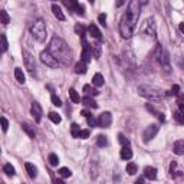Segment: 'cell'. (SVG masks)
Instances as JSON below:
<instances>
[{
	"label": "cell",
	"instance_id": "6da1fadb",
	"mask_svg": "<svg viewBox=\"0 0 184 184\" xmlns=\"http://www.w3.org/2000/svg\"><path fill=\"white\" fill-rule=\"evenodd\" d=\"M140 7L141 5L138 3V0H131L128 6V12L122 16V19L119 22V33L125 39L131 38L134 35V30L137 28V22L140 17Z\"/></svg>",
	"mask_w": 184,
	"mask_h": 184
},
{
	"label": "cell",
	"instance_id": "7a4b0ae2",
	"mask_svg": "<svg viewBox=\"0 0 184 184\" xmlns=\"http://www.w3.org/2000/svg\"><path fill=\"white\" fill-rule=\"evenodd\" d=\"M47 51L52 53V56L55 58L58 62H61L63 65H71L72 52H71V49H69V46H68V43H66L63 39L58 38V36L52 38Z\"/></svg>",
	"mask_w": 184,
	"mask_h": 184
},
{
	"label": "cell",
	"instance_id": "3957f363",
	"mask_svg": "<svg viewBox=\"0 0 184 184\" xmlns=\"http://www.w3.org/2000/svg\"><path fill=\"white\" fill-rule=\"evenodd\" d=\"M138 94L148 99H161L164 96V94L160 89H157L154 86H148V85H140L138 86Z\"/></svg>",
	"mask_w": 184,
	"mask_h": 184
},
{
	"label": "cell",
	"instance_id": "277c9868",
	"mask_svg": "<svg viewBox=\"0 0 184 184\" xmlns=\"http://www.w3.org/2000/svg\"><path fill=\"white\" fill-rule=\"evenodd\" d=\"M32 35L33 38L36 39V40H39V42H43L45 39H46V26H45V23H43L42 19H38L35 23H33L32 26Z\"/></svg>",
	"mask_w": 184,
	"mask_h": 184
},
{
	"label": "cell",
	"instance_id": "5b68a950",
	"mask_svg": "<svg viewBox=\"0 0 184 184\" xmlns=\"http://www.w3.org/2000/svg\"><path fill=\"white\" fill-rule=\"evenodd\" d=\"M23 61H24V66H26V69L29 71V73L32 76L36 75V62H35V58L28 52V51H23Z\"/></svg>",
	"mask_w": 184,
	"mask_h": 184
},
{
	"label": "cell",
	"instance_id": "8992f818",
	"mask_svg": "<svg viewBox=\"0 0 184 184\" xmlns=\"http://www.w3.org/2000/svg\"><path fill=\"white\" fill-rule=\"evenodd\" d=\"M40 61L46 66H49V68H56L58 63H59V62L52 56V53L49 52V51H43V52L40 53Z\"/></svg>",
	"mask_w": 184,
	"mask_h": 184
},
{
	"label": "cell",
	"instance_id": "52a82bcc",
	"mask_svg": "<svg viewBox=\"0 0 184 184\" xmlns=\"http://www.w3.org/2000/svg\"><path fill=\"white\" fill-rule=\"evenodd\" d=\"M142 32L148 35V36H151V38H156V23H154V19H148L145 20V23L142 26Z\"/></svg>",
	"mask_w": 184,
	"mask_h": 184
},
{
	"label": "cell",
	"instance_id": "ba28073f",
	"mask_svg": "<svg viewBox=\"0 0 184 184\" xmlns=\"http://www.w3.org/2000/svg\"><path fill=\"white\" fill-rule=\"evenodd\" d=\"M157 132H158V127H157L156 124H152V125H150V127H147L145 131H144V134H142L144 141L148 142L150 140H152V138L157 135Z\"/></svg>",
	"mask_w": 184,
	"mask_h": 184
},
{
	"label": "cell",
	"instance_id": "9c48e42d",
	"mask_svg": "<svg viewBox=\"0 0 184 184\" xmlns=\"http://www.w3.org/2000/svg\"><path fill=\"white\" fill-rule=\"evenodd\" d=\"M111 122H112V115L109 112H102L101 115H99L98 118V127L101 128H108L109 125H111Z\"/></svg>",
	"mask_w": 184,
	"mask_h": 184
},
{
	"label": "cell",
	"instance_id": "30bf717a",
	"mask_svg": "<svg viewBox=\"0 0 184 184\" xmlns=\"http://www.w3.org/2000/svg\"><path fill=\"white\" fill-rule=\"evenodd\" d=\"M30 112H32L33 118L36 122H39L42 119V115H43V111H42V107L38 104V102H32V107H30Z\"/></svg>",
	"mask_w": 184,
	"mask_h": 184
},
{
	"label": "cell",
	"instance_id": "8fae6325",
	"mask_svg": "<svg viewBox=\"0 0 184 184\" xmlns=\"http://www.w3.org/2000/svg\"><path fill=\"white\" fill-rule=\"evenodd\" d=\"M24 168H26V171H28V174L30 178H35V177L38 175V168H36L32 163H26V164H24Z\"/></svg>",
	"mask_w": 184,
	"mask_h": 184
},
{
	"label": "cell",
	"instance_id": "7c38bea8",
	"mask_svg": "<svg viewBox=\"0 0 184 184\" xmlns=\"http://www.w3.org/2000/svg\"><path fill=\"white\" fill-rule=\"evenodd\" d=\"M88 32H89V35L92 36V38L95 39H98V40H101L102 39V36H101V30H99L95 24H91L89 28H88Z\"/></svg>",
	"mask_w": 184,
	"mask_h": 184
},
{
	"label": "cell",
	"instance_id": "4fadbf2b",
	"mask_svg": "<svg viewBox=\"0 0 184 184\" xmlns=\"http://www.w3.org/2000/svg\"><path fill=\"white\" fill-rule=\"evenodd\" d=\"M144 175L150 180H156L157 178V170L154 167H145V168H144Z\"/></svg>",
	"mask_w": 184,
	"mask_h": 184
},
{
	"label": "cell",
	"instance_id": "5bb4252c",
	"mask_svg": "<svg viewBox=\"0 0 184 184\" xmlns=\"http://www.w3.org/2000/svg\"><path fill=\"white\" fill-rule=\"evenodd\" d=\"M81 101H82V104L85 105V107H89V108H98V104L95 102V99L92 98V96H84Z\"/></svg>",
	"mask_w": 184,
	"mask_h": 184
},
{
	"label": "cell",
	"instance_id": "9a60e30c",
	"mask_svg": "<svg viewBox=\"0 0 184 184\" xmlns=\"http://www.w3.org/2000/svg\"><path fill=\"white\" fill-rule=\"evenodd\" d=\"M174 152L177 156H183L184 154V141L183 140H178V141L174 142Z\"/></svg>",
	"mask_w": 184,
	"mask_h": 184
},
{
	"label": "cell",
	"instance_id": "2e32d148",
	"mask_svg": "<svg viewBox=\"0 0 184 184\" xmlns=\"http://www.w3.org/2000/svg\"><path fill=\"white\" fill-rule=\"evenodd\" d=\"M132 157V151H131V148H130V145H124L122 147V150H121V158L122 160H130Z\"/></svg>",
	"mask_w": 184,
	"mask_h": 184
},
{
	"label": "cell",
	"instance_id": "e0dca14e",
	"mask_svg": "<svg viewBox=\"0 0 184 184\" xmlns=\"http://www.w3.org/2000/svg\"><path fill=\"white\" fill-rule=\"evenodd\" d=\"M52 12H53V14H55L59 20H65V14H63L62 9L58 5H52Z\"/></svg>",
	"mask_w": 184,
	"mask_h": 184
},
{
	"label": "cell",
	"instance_id": "ac0fdd59",
	"mask_svg": "<svg viewBox=\"0 0 184 184\" xmlns=\"http://www.w3.org/2000/svg\"><path fill=\"white\" fill-rule=\"evenodd\" d=\"M22 128H23V131L28 134L30 138H35V135H36V132H35V128L30 125V124H22Z\"/></svg>",
	"mask_w": 184,
	"mask_h": 184
},
{
	"label": "cell",
	"instance_id": "d6986e66",
	"mask_svg": "<svg viewBox=\"0 0 184 184\" xmlns=\"http://www.w3.org/2000/svg\"><path fill=\"white\" fill-rule=\"evenodd\" d=\"M62 3H63L69 10H72V12L76 10V7H78V5H79L78 0H62Z\"/></svg>",
	"mask_w": 184,
	"mask_h": 184
},
{
	"label": "cell",
	"instance_id": "ffe728a7",
	"mask_svg": "<svg viewBox=\"0 0 184 184\" xmlns=\"http://www.w3.org/2000/svg\"><path fill=\"white\" fill-rule=\"evenodd\" d=\"M9 49V42L6 39V35H0V52H6Z\"/></svg>",
	"mask_w": 184,
	"mask_h": 184
},
{
	"label": "cell",
	"instance_id": "44dd1931",
	"mask_svg": "<svg viewBox=\"0 0 184 184\" xmlns=\"http://www.w3.org/2000/svg\"><path fill=\"white\" fill-rule=\"evenodd\" d=\"M75 72L76 73H86V63L85 62H82V61H79L78 63L75 65Z\"/></svg>",
	"mask_w": 184,
	"mask_h": 184
},
{
	"label": "cell",
	"instance_id": "7402d4cb",
	"mask_svg": "<svg viewBox=\"0 0 184 184\" xmlns=\"http://www.w3.org/2000/svg\"><path fill=\"white\" fill-rule=\"evenodd\" d=\"M92 84L95 86H102L104 85V76L101 75V73H95L94 78H92Z\"/></svg>",
	"mask_w": 184,
	"mask_h": 184
},
{
	"label": "cell",
	"instance_id": "603a6c76",
	"mask_svg": "<svg viewBox=\"0 0 184 184\" xmlns=\"http://www.w3.org/2000/svg\"><path fill=\"white\" fill-rule=\"evenodd\" d=\"M14 76H16V81H17L19 84H24V73L20 68H16V69H14Z\"/></svg>",
	"mask_w": 184,
	"mask_h": 184
},
{
	"label": "cell",
	"instance_id": "cb8c5ba5",
	"mask_svg": "<svg viewBox=\"0 0 184 184\" xmlns=\"http://www.w3.org/2000/svg\"><path fill=\"white\" fill-rule=\"evenodd\" d=\"M0 23H3V24L10 23V16L6 10H2V12H0Z\"/></svg>",
	"mask_w": 184,
	"mask_h": 184
},
{
	"label": "cell",
	"instance_id": "d4e9b609",
	"mask_svg": "<svg viewBox=\"0 0 184 184\" xmlns=\"http://www.w3.org/2000/svg\"><path fill=\"white\" fill-rule=\"evenodd\" d=\"M84 92H85L88 96H95V95H98V89H95V88H92L91 85H85L84 86Z\"/></svg>",
	"mask_w": 184,
	"mask_h": 184
},
{
	"label": "cell",
	"instance_id": "484cf974",
	"mask_svg": "<svg viewBox=\"0 0 184 184\" xmlns=\"http://www.w3.org/2000/svg\"><path fill=\"white\" fill-rule=\"evenodd\" d=\"M69 96H71V99H72V102H75V104H78L81 101V96H79V94L76 92L73 88H71L69 89Z\"/></svg>",
	"mask_w": 184,
	"mask_h": 184
},
{
	"label": "cell",
	"instance_id": "4316f807",
	"mask_svg": "<svg viewBox=\"0 0 184 184\" xmlns=\"http://www.w3.org/2000/svg\"><path fill=\"white\" fill-rule=\"evenodd\" d=\"M137 165L134 164V163H128L127 164V168H125V171H127L130 175H134V174H137Z\"/></svg>",
	"mask_w": 184,
	"mask_h": 184
},
{
	"label": "cell",
	"instance_id": "83f0119b",
	"mask_svg": "<svg viewBox=\"0 0 184 184\" xmlns=\"http://www.w3.org/2000/svg\"><path fill=\"white\" fill-rule=\"evenodd\" d=\"M59 175L61 177H63V178H68V177H71L72 175V171L69 170V168H66V167H62V168H59Z\"/></svg>",
	"mask_w": 184,
	"mask_h": 184
},
{
	"label": "cell",
	"instance_id": "f1b7e54d",
	"mask_svg": "<svg viewBox=\"0 0 184 184\" xmlns=\"http://www.w3.org/2000/svg\"><path fill=\"white\" fill-rule=\"evenodd\" d=\"M79 131H81V127L78 125V124H72L71 127V134L73 138H78L79 137Z\"/></svg>",
	"mask_w": 184,
	"mask_h": 184
},
{
	"label": "cell",
	"instance_id": "f546056e",
	"mask_svg": "<svg viewBox=\"0 0 184 184\" xmlns=\"http://www.w3.org/2000/svg\"><path fill=\"white\" fill-rule=\"evenodd\" d=\"M49 119H51L53 124H61V121H62V118L59 117V114H56V112L49 114Z\"/></svg>",
	"mask_w": 184,
	"mask_h": 184
},
{
	"label": "cell",
	"instance_id": "4dcf8cb0",
	"mask_svg": "<svg viewBox=\"0 0 184 184\" xmlns=\"http://www.w3.org/2000/svg\"><path fill=\"white\" fill-rule=\"evenodd\" d=\"M107 137L105 135H98V138H96V145L98 147H105L107 145Z\"/></svg>",
	"mask_w": 184,
	"mask_h": 184
},
{
	"label": "cell",
	"instance_id": "1f68e13d",
	"mask_svg": "<svg viewBox=\"0 0 184 184\" xmlns=\"http://www.w3.org/2000/svg\"><path fill=\"white\" fill-rule=\"evenodd\" d=\"M3 171H5L7 175H14V167L12 164H6L3 167Z\"/></svg>",
	"mask_w": 184,
	"mask_h": 184
},
{
	"label": "cell",
	"instance_id": "d6a6232c",
	"mask_svg": "<svg viewBox=\"0 0 184 184\" xmlns=\"http://www.w3.org/2000/svg\"><path fill=\"white\" fill-rule=\"evenodd\" d=\"M49 164L52 165V167L59 164V158H58L56 154H51V156H49Z\"/></svg>",
	"mask_w": 184,
	"mask_h": 184
},
{
	"label": "cell",
	"instance_id": "836d02e7",
	"mask_svg": "<svg viewBox=\"0 0 184 184\" xmlns=\"http://www.w3.org/2000/svg\"><path fill=\"white\" fill-rule=\"evenodd\" d=\"M75 30H76V33L79 35L81 38H85V28H84L82 24H76V26H75Z\"/></svg>",
	"mask_w": 184,
	"mask_h": 184
},
{
	"label": "cell",
	"instance_id": "e575fe53",
	"mask_svg": "<svg viewBox=\"0 0 184 184\" xmlns=\"http://www.w3.org/2000/svg\"><path fill=\"white\" fill-rule=\"evenodd\" d=\"M0 125H2V130H3L5 132L9 130V121H7L5 117H2V118H0Z\"/></svg>",
	"mask_w": 184,
	"mask_h": 184
},
{
	"label": "cell",
	"instance_id": "d590c367",
	"mask_svg": "<svg viewBox=\"0 0 184 184\" xmlns=\"http://www.w3.org/2000/svg\"><path fill=\"white\" fill-rule=\"evenodd\" d=\"M174 118L177 119V122H178V124H184L183 112H181V111H175V112H174Z\"/></svg>",
	"mask_w": 184,
	"mask_h": 184
},
{
	"label": "cell",
	"instance_id": "8d00e7d4",
	"mask_svg": "<svg viewBox=\"0 0 184 184\" xmlns=\"http://www.w3.org/2000/svg\"><path fill=\"white\" fill-rule=\"evenodd\" d=\"M86 119H88V124H89V127H96V125H98V119L94 118L92 115L86 117Z\"/></svg>",
	"mask_w": 184,
	"mask_h": 184
},
{
	"label": "cell",
	"instance_id": "74e56055",
	"mask_svg": "<svg viewBox=\"0 0 184 184\" xmlns=\"http://www.w3.org/2000/svg\"><path fill=\"white\" fill-rule=\"evenodd\" d=\"M88 137H89V130H81V131H79V137H78V138L86 140Z\"/></svg>",
	"mask_w": 184,
	"mask_h": 184
},
{
	"label": "cell",
	"instance_id": "f35d334b",
	"mask_svg": "<svg viewBox=\"0 0 184 184\" xmlns=\"http://www.w3.org/2000/svg\"><path fill=\"white\" fill-rule=\"evenodd\" d=\"M52 104L55 105V107H61L62 102H61V99L58 98L56 95H52Z\"/></svg>",
	"mask_w": 184,
	"mask_h": 184
},
{
	"label": "cell",
	"instance_id": "ab89813d",
	"mask_svg": "<svg viewBox=\"0 0 184 184\" xmlns=\"http://www.w3.org/2000/svg\"><path fill=\"white\" fill-rule=\"evenodd\" d=\"M178 91H180V86L178 85H174L173 88H171V91L168 92L167 95H178Z\"/></svg>",
	"mask_w": 184,
	"mask_h": 184
},
{
	"label": "cell",
	"instance_id": "60d3db41",
	"mask_svg": "<svg viewBox=\"0 0 184 184\" xmlns=\"http://www.w3.org/2000/svg\"><path fill=\"white\" fill-rule=\"evenodd\" d=\"M118 140H119V142H121L122 145H127V144H128V140L125 138V135H122V134H119V135H118Z\"/></svg>",
	"mask_w": 184,
	"mask_h": 184
},
{
	"label": "cell",
	"instance_id": "b9f144b4",
	"mask_svg": "<svg viewBox=\"0 0 184 184\" xmlns=\"http://www.w3.org/2000/svg\"><path fill=\"white\" fill-rule=\"evenodd\" d=\"M84 10H85V7H84V6L78 5V7H76V13L81 14V16H84V14H85V12H84Z\"/></svg>",
	"mask_w": 184,
	"mask_h": 184
},
{
	"label": "cell",
	"instance_id": "7bdbcfd3",
	"mask_svg": "<svg viewBox=\"0 0 184 184\" xmlns=\"http://www.w3.org/2000/svg\"><path fill=\"white\" fill-rule=\"evenodd\" d=\"M98 20H99V23L104 24V26H105V22H107V14H99Z\"/></svg>",
	"mask_w": 184,
	"mask_h": 184
},
{
	"label": "cell",
	"instance_id": "ee69618b",
	"mask_svg": "<svg viewBox=\"0 0 184 184\" xmlns=\"http://www.w3.org/2000/svg\"><path fill=\"white\" fill-rule=\"evenodd\" d=\"M125 2H127V0H115V5H117V7H121Z\"/></svg>",
	"mask_w": 184,
	"mask_h": 184
},
{
	"label": "cell",
	"instance_id": "f6af8a7d",
	"mask_svg": "<svg viewBox=\"0 0 184 184\" xmlns=\"http://www.w3.org/2000/svg\"><path fill=\"white\" fill-rule=\"evenodd\" d=\"M81 115H84V117L86 118V117H89L91 115V112L88 111V109H84V111H81Z\"/></svg>",
	"mask_w": 184,
	"mask_h": 184
},
{
	"label": "cell",
	"instance_id": "bcb514c9",
	"mask_svg": "<svg viewBox=\"0 0 184 184\" xmlns=\"http://www.w3.org/2000/svg\"><path fill=\"white\" fill-rule=\"evenodd\" d=\"M178 111H181V112H184V104H183V101L180 99L178 101Z\"/></svg>",
	"mask_w": 184,
	"mask_h": 184
},
{
	"label": "cell",
	"instance_id": "7dc6e473",
	"mask_svg": "<svg viewBox=\"0 0 184 184\" xmlns=\"http://www.w3.org/2000/svg\"><path fill=\"white\" fill-rule=\"evenodd\" d=\"M147 2H148V0H138V3H140V5H145Z\"/></svg>",
	"mask_w": 184,
	"mask_h": 184
},
{
	"label": "cell",
	"instance_id": "c3c4849f",
	"mask_svg": "<svg viewBox=\"0 0 184 184\" xmlns=\"http://www.w3.org/2000/svg\"><path fill=\"white\" fill-rule=\"evenodd\" d=\"M180 30H181V32H184V24L183 23L180 24Z\"/></svg>",
	"mask_w": 184,
	"mask_h": 184
},
{
	"label": "cell",
	"instance_id": "681fc988",
	"mask_svg": "<svg viewBox=\"0 0 184 184\" xmlns=\"http://www.w3.org/2000/svg\"><path fill=\"white\" fill-rule=\"evenodd\" d=\"M89 2H91V3H94V0H89Z\"/></svg>",
	"mask_w": 184,
	"mask_h": 184
},
{
	"label": "cell",
	"instance_id": "f907efd6",
	"mask_svg": "<svg viewBox=\"0 0 184 184\" xmlns=\"http://www.w3.org/2000/svg\"><path fill=\"white\" fill-rule=\"evenodd\" d=\"M0 151H2V150H0Z\"/></svg>",
	"mask_w": 184,
	"mask_h": 184
},
{
	"label": "cell",
	"instance_id": "816d5d0a",
	"mask_svg": "<svg viewBox=\"0 0 184 184\" xmlns=\"http://www.w3.org/2000/svg\"><path fill=\"white\" fill-rule=\"evenodd\" d=\"M0 53H2V52H0Z\"/></svg>",
	"mask_w": 184,
	"mask_h": 184
}]
</instances>
